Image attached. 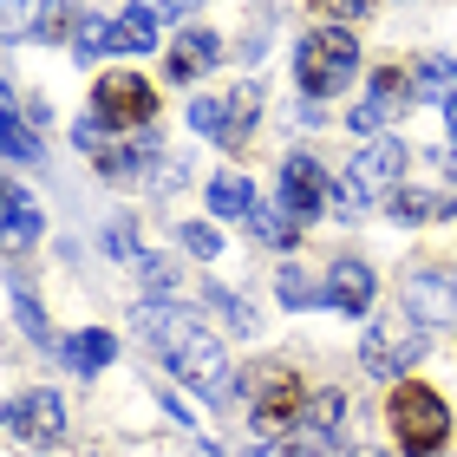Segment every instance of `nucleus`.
Instances as JSON below:
<instances>
[{
	"instance_id": "39448f33",
	"label": "nucleus",
	"mask_w": 457,
	"mask_h": 457,
	"mask_svg": "<svg viewBox=\"0 0 457 457\" xmlns=\"http://www.w3.org/2000/svg\"><path fill=\"white\" fill-rule=\"evenodd\" d=\"M399 177H405V144H392V137L360 144V157H353L346 177L334 183V210H340V216H360L366 203L399 196Z\"/></svg>"
},
{
	"instance_id": "a211bd4d",
	"label": "nucleus",
	"mask_w": 457,
	"mask_h": 457,
	"mask_svg": "<svg viewBox=\"0 0 457 457\" xmlns=\"http://www.w3.org/2000/svg\"><path fill=\"white\" fill-rule=\"evenodd\" d=\"M301 228H307V222H295V216L281 210V203H255V210H248V236L268 242V248H295V242H301Z\"/></svg>"
},
{
	"instance_id": "423d86ee",
	"label": "nucleus",
	"mask_w": 457,
	"mask_h": 457,
	"mask_svg": "<svg viewBox=\"0 0 457 457\" xmlns=\"http://www.w3.org/2000/svg\"><path fill=\"white\" fill-rule=\"evenodd\" d=\"M425 346H431V334H425L411 314H372L366 334H360V366L379 372V379H392V372H411V366H419Z\"/></svg>"
},
{
	"instance_id": "9b49d317",
	"label": "nucleus",
	"mask_w": 457,
	"mask_h": 457,
	"mask_svg": "<svg viewBox=\"0 0 457 457\" xmlns=\"http://www.w3.org/2000/svg\"><path fill=\"white\" fill-rule=\"evenodd\" d=\"M405 307L419 327H451L457 320V281L445 268H405Z\"/></svg>"
},
{
	"instance_id": "f257e3e1",
	"label": "nucleus",
	"mask_w": 457,
	"mask_h": 457,
	"mask_svg": "<svg viewBox=\"0 0 457 457\" xmlns=\"http://www.w3.org/2000/svg\"><path fill=\"white\" fill-rule=\"evenodd\" d=\"M137 334H144V346H157L177 379L190 392H203L210 405H222L228 392H236L228 353H222V340L210 334V327H203V314H190V307H177V301H144L137 307Z\"/></svg>"
},
{
	"instance_id": "a878e982",
	"label": "nucleus",
	"mask_w": 457,
	"mask_h": 457,
	"mask_svg": "<svg viewBox=\"0 0 457 457\" xmlns=\"http://www.w3.org/2000/svg\"><path fill=\"white\" fill-rule=\"evenodd\" d=\"M255 112H262V92L242 86L236 98H228V144H248V131H255Z\"/></svg>"
},
{
	"instance_id": "72a5a7b5",
	"label": "nucleus",
	"mask_w": 457,
	"mask_h": 457,
	"mask_svg": "<svg viewBox=\"0 0 457 457\" xmlns=\"http://www.w3.org/2000/svg\"><path fill=\"white\" fill-rule=\"evenodd\" d=\"M72 144H79L86 157H98V151H105V124H98V118H79V124H72Z\"/></svg>"
},
{
	"instance_id": "58836bf2",
	"label": "nucleus",
	"mask_w": 457,
	"mask_h": 457,
	"mask_svg": "<svg viewBox=\"0 0 457 457\" xmlns=\"http://www.w3.org/2000/svg\"><path fill=\"white\" fill-rule=\"evenodd\" d=\"M445 170H451V177H457V151H451V157H445Z\"/></svg>"
},
{
	"instance_id": "473e14b6",
	"label": "nucleus",
	"mask_w": 457,
	"mask_h": 457,
	"mask_svg": "<svg viewBox=\"0 0 457 457\" xmlns=\"http://www.w3.org/2000/svg\"><path fill=\"white\" fill-rule=\"evenodd\" d=\"M137 275L151 281V295H170V287H177V268L163 262V255H144V262H137Z\"/></svg>"
},
{
	"instance_id": "7c9ffc66",
	"label": "nucleus",
	"mask_w": 457,
	"mask_h": 457,
	"mask_svg": "<svg viewBox=\"0 0 457 457\" xmlns=\"http://www.w3.org/2000/svg\"><path fill=\"white\" fill-rule=\"evenodd\" d=\"M137 7H144V13H151L157 27H163V20H190L196 7H210V0H137Z\"/></svg>"
},
{
	"instance_id": "1a4fd4ad",
	"label": "nucleus",
	"mask_w": 457,
	"mask_h": 457,
	"mask_svg": "<svg viewBox=\"0 0 457 457\" xmlns=\"http://www.w3.org/2000/svg\"><path fill=\"white\" fill-rule=\"evenodd\" d=\"M405 98H419V92H411V72H399V66H379V72H372V86H366V98L346 112V131H353V137H372L379 124H392V118H399V105H405Z\"/></svg>"
},
{
	"instance_id": "20e7f679",
	"label": "nucleus",
	"mask_w": 457,
	"mask_h": 457,
	"mask_svg": "<svg viewBox=\"0 0 457 457\" xmlns=\"http://www.w3.org/2000/svg\"><path fill=\"white\" fill-rule=\"evenodd\" d=\"M295 79H301L307 98H334V92H346L353 79H360V39H353L346 27L307 33L301 53H295Z\"/></svg>"
},
{
	"instance_id": "aec40b11",
	"label": "nucleus",
	"mask_w": 457,
	"mask_h": 457,
	"mask_svg": "<svg viewBox=\"0 0 457 457\" xmlns=\"http://www.w3.org/2000/svg\"><path fill=\"white\" fill-rule=\"evenodd\" d=\"M392 216L399 222H445V216H457V203L438 196V190H399L392 196Z\"/></svg>"
},
{
	"instance_id": "f8f14e48",
	"label": "nucleus",
	"mask_w": 457,
	"mask_h": 457,
	"mask_svg": "<svg viewBox=\"0 0 457 457\" xmlns=\"http://www.w3.org/2000/svg\"><path fill=\"white\" fill-rule=\"evenodd\" d=\"M320 203H327V170L307 151H295V157L281 163V210L295 216V222H314Z\"/></svg>"
},
{
	"instance_id": "2eb2a0df",
	"label": "nucleus",
	"mask_w": 457,
	"mask_h": 457,
	"mask_svg": "<svg viewBox=\"0 0 457 457\" xmlns=\"http://www.w3.org/2000/svg\"><path fill=\"white\" fill-rule=\"evenodd\" d=\"M59 353H66V366H72V372H86V379H98V372H105V366L118 360V340L105 334V327H86V334H72V340L59 346Z\"/></svg>"
},
{
	"instance_id": "6ab92c4d",
	"label": "nucleus",
	"mask_w": 457,
	"mask_h": 457,
	"mask_svg": "<svg viewBox=\"0 0 457 457\" xmlns=\"http://www.w3.org/2000/svg\"><path fill=\"white\" fill-rule=\"evenodd\" d=\"M255 203H262V196H255V183H248L242 170H222V177L210 183V210H216V216H242V222H248Z\"/></svg>"
},
{
	"instance_id": "ddd939ff",
	"label": "nucleus",
	"mask_w": 457,
	"mask_h": 457,
	"mask_svg": "<svg viewBox=\"0 0 457 457\" xmlns=\"http://www.w3.org/2000/svg\"><path fill=\"white\" fill-rule=\"evenodd\" d=\"M372 295H379V281H372L366 262H334V268H327V307H334V314L360 320L372 307Z\"/></svg>"
},
{
	"instance_id": "4be33fe9",
	"label": "nucleus",
	"mask_w": 457,
	"mask_h": 457,
	"mask_svg": "<svg viewBox=\"0 0 457 457\" xmlns=\"http://www.w3.org/2000/svg\"><path fill=\"white\" fill-rule=\"evenodd\" d=\"M151 46H157V20L144 13V7H131L112 27V53H151Z\"/></svg>"
},
{
	"instance_id": "c9c22d12",
	"label": "nucleus",
	"mask_w": 457,
	"mask_h": 457,
	"mask_svg": "<svg viewBox=\"0 0 457 457\" xmlns=\"http://www.w3.org/2000/svg\"><path fill=\"white\" fill-rule=\"evenodd\" d=\"M320 13L327 20H366L372 7H366V0H320Z\"/></svg>"
},
{
	"instance_id": "393cba45",
	"label": "nucleus",
	"mask_w": 457,
	"mask_h": 457,
	"mask_svg": "<svg viewBox=\"0 0 457 457\" xmlns=\"http://www.w3.org/2000/svg\"><path fill=\"white\" fill-rule=\"evenodd\" d=\"M190 131L228 144V98H196V105H190Z\"/></svg>"
},
{
	"instance_id": "4468645a",
	"label": "nucleus",
	"mask_w": 457,
	"mask_h": 457,
	"mask_svg": "<svg viewBox=\"0 0 457 457\" xmlns=\"http://www.w3.org/2000/svg\"><path fill=\"white\" fill-rule=\"evenodd\" d=\"M144 163H157V137H131V144H105L98 151V177L105 183H137Z\"/></svg>"
},
{
	"instance_id": "cd10ccee",
	"label": "nucleus",
	"mask_w": 457,
	"mask_h": 457,
	"mask_svg": "<svg viewBox=\"0 0 457 457\" xmlns=\"http://www.w3.org/2000/svg\"><path fill=\"white\" fill-rule=\"evenodd\" d=\"M275 287H281V301H287V307H314V301H327V287H314V281L301 275V268H281Z\"/></svg>"
},
{
	"instance_id": "4c0bfd02",
	"label": "nucleus",
	"mask_w": 457,
	"mask_h": 457,
	"mask_svg": "<svg viewBox=\"0 0 457 457\" xmlns=\"http://www.w3.org/2000/svg\"><path fill=\"white\" fill-rule=\"evenodd\" d=\"M346 457H386V451H372V445H360V451H346Z\"/></svg>"
},
{
	"instance_id": "5701e85b",
	"label": "nucleus",
	"mask_w": 457,
	"mask_h": 457,
	"mask_svg": "<svg viewBox=\"0 0 457 457\" xmlns=\"http://www.w3.org/2000/svg\"><path fill=\"white\" fill-rule=\"evenodd\" d=\"M203 301L222 314V327L228 334H255V307H248L242 295H228V287H216V281H203Z\"/></svg>"
},
{
	"instance_id": "c756f323",
	"label": "nucleus",
	"mask_w": 457,
	"mask_h": 457,
	"mask_svg": "<svg viewBox=\"0 0 457 457\" xmlns=\"http://www.w3.org/2000/svg\"><path fill=\"white\" fill-rule=\"evenodd\" d=\"M46 13V0H0V27H7V39L27 33V20Z\"/></svg>"
},
{
	"instance_id": "b1692460",
	"label": "nucleus",
	"mask_w": 457,
	"mask_h": 457,
	"mask_svg": "<svg viewBox=\"0 0 457 457\" xmlns=\"http://www.w3.org/2000/svg\"><path fill=\"white\" fill-rule=\"evenodd\" d=\"M7 236L13 242H33L39 236V210H33V196L20 190V183H7Z\"/></svg>"
},
{
	"instance_id": "f3484780",
	"label": "nucleus",
	"mask_w": 457,
	"mask_h": 457,
	"mask_svg": "<svg viewBox=\"0 0 457 457\" xmlns=\"http://www.w3.org/2000/svg\"><path fill=\"white\" fill-rule=\"evenodd\" d=\"M0 137H7V157L13 163H39V157H46V144L27 131V112H20L13 86H7V98H0Z\"/></svg>"
},
{
	"instance_id": "bb28decb",
	"label": "nucleus",
	"mask_w": 457,
	"mask_h": 457,
	"mask_svg": "<svg viewBox=\"0 0 457 457\" xmlns=\"http://www.w3.org/2000/svg\"><path fill=\"white\" fill-rule=\"evenodd\" d=\"M13 320L27 327V340H39V346H53V327H46V314H39V301L27 295V287L13 281Z\"/></svg>"
},
{
	"instance_id": "c85d7f7f",
	"label": "nucleus",
	"mask_w": 457,
	"mask_h": 457,
	"mask_svg": "<svg viewBox=\"0 0 457 457\" xmlns=\"http://www.w3.org/2000/svg\"><path fill=\"white\" fill-rule=\"evenodd\" d=\"M105 255H118V262H144V248H137V236H131V216H118L112 228H105Z\"/></svg>"
},
{
	"instance_id": "412c9836",
	"label": "nucleus",
	"mask_w": 457,
	"mask_h": 457,
	"mask_svg": "<svg viewBox=\"0 0 457 457\" xmlns=\"http://www.w3.org/2000/svg\"><path fill=\"white\" fill-rule=\"evenodd\" d=\"M411 92H419V98H438V105H451V98H457V59H425V66L411 72Z\"/></svg>"
},
{
	"instance_id": "9d476101",
	"label": "nucleus",
	"mask_w": 457,
	"mask_h": 457,
	"mask_svg": "<svg viewBox=\"0 0 457 457\" xmlns=\"http://www.w3.org/2000/svg\"><path fill=\"white\" fill-rule=\"evenodd\" d=\"M7 431L20 445H59L66 438V399H59V392H20V399L7 405Z\"/></svg>"
},
{
	"instance_id": "6e6552de",
	"label": "nucleus",
	"mask_w": 457,
	"mask_h": 457,
	"mask_svg": "<svg viewBox=\"0 0 457 457\" xmlns=\"http://www.w3.org/2000/svg\"><path fill=\"white\" fill-rule=\"evenodd\" d=\"M340 419H346V392H314L307 411L295 419V431L281 438V451L287 457H327L340 445Z\"/></svg>"
},
{
	"instance_id": "0eeeda50",
	"label": "nucleus",
	"mask_w": 457,
	"mask_h": 457,
	"mask_svg": "<svg viewBox=\"0 0 457 457\" xmlns=\"http://www.w3.org/2000/svg\"><path fill=\"white\" fill-rule=\"evenodd\" d=\"M92 112L98 124H118V131H144V124L157 118V92H151V79H137V72H105L92 86Z\"/></svg>"
},
{
	"instance_id": "f704fd0d",
	"label": "nucleus",
	"mask_w": 457,
	"mask_h": 457,
	"mask_svg": "<svg viewBox=\"0 0 457 457\" xmlns=\"http://www.w3.org/2000/svg\"><path fill=\"white\" fill-rule=\"evenodd\" d=\"M33 33H39V39H59V33H66V0H46V13L33 20Z\"/></svg>"
},
{
	"instance_id": "2f4dec72",
	"label": "nucleus",
	"mask_w": 457,
	"mask_h": 457,
	"mask_svg": "<svg viewBox=\"0 0 457 457\" xmlns=\"http://www.w3.org/2000/svg\"><path fill=\"white\" fill-rule=\"evenodd\" d=\"M183 248H190V255H203V262H210L216 248H222V236H216L210 222H183Z\"/></svg>"
},
{
	"instance_id": "7ed1b4c3",
	"label": "nucleus",
	"mask_w": 457,
	"mask_h": 457,
	"mask_svg": "<svg viewBox=\"0 0 457 457\" xmlns=\"http://www.w3.org/2000/svg\"><path fill=\"white\" fill-rule=\"evenodd\" d=\"M242 392H248V431H255V438H287V431H295V419L307 411L301 372L281 366V360H275V366H248Z\"/></svg>"
},
{
	"instance_id": "dca6fc26",
	"label": "nucleus",
	"mask_w": 457,
	"mask_h": 457,
	"mask_svg": "<svg viewBox=\"0 0 457 457\" xmlns=\"http://www.w3.org/2000/svg\"><path fill=\"white\" fill-rule=\"evenodd\" d=\"M216 59H222V39L210 27H190L177 39V53H170V79H196V72H210Z\"/></svg>"
},
{
	"instance_id": "e433bc0d",
	"label": "nucleus",
	"mask_w": 457,
	"mask_h": 457,
	"mask_svg": "<svg viewBox=\"0 0 457 457\" xmlns=\"http://www.w3.org/2000/svg\"><path fill=\"white\" fill-rule=\"evenodd\" d=\"M445 124H451V137H457V98H451V105H445Z\"/></svg>"
},
{
	"instance_id": "f03ea898",
	"label": "nucleus",
	"mask_w": 457,
	"mask_h": 457,
	"mask_svg": "<svg viewBox=\"0 0 457 457\" xmlns=\"http://www.w3.org/2000/svg\"><path fill=\"white\" fill-rule=\"evenodd\" d=\"M386 419H392V438H399L405 457H438L451 445V405L425 379H399V386H392Z\"/></svg>"
}]
</instances>
